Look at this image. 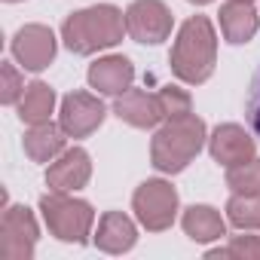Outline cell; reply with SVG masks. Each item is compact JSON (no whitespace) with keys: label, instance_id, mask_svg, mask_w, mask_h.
<instances>
[{"label":"cell","instance_id":"cell-1","mask_svg":"<svg viewBox=\"0 0 260 260\" xmlns=\"http://www.w3.org/2000/svg\"><path fill=\"white\" fill-rule=\"evenodd\" d=\"M172 74L190 86L205 83L214 74L217 61V34L205 16H193L181 25L178 40L172 46Z\"/></svg>","mask_w":260,"mask_h":260},{"label":"cell","instance_id":"cell-2","mask_svg":"<svg viewBox=\"0 0 260 260\" xmlns=\"http://www.w3.org/2000/svg\"><path fill=\"white\" fill-rule=\"evenodd\" d=\"M122 31H125V16L113 4H98L71 13L61 25V40L71 52L92 55L98 49L116 46L122 40Z\"/></svg>","mask_w":260,"mask_h":260},{"label":"cell","instance_id":"cell-3","mask_svg":"<svg viewBox=\"0 0 260 260\" xmlns=\"http://www.w3.org/2000/svg\"><path fill=\"white\" fill-rule=\"evenodd\" d=\"M205 144V122L196 113H184L175 119H166L150 144V159L162 175L184 172Z\"/></svg>","mask_w":260,"mask_h":260},{"label":"cell","instance_id":"cell-4","mask_svg":"<svg viewBox=\"0 0 260 260\" xmlns=\"http://www.w3.org/2000/svg\"><path fill=\"white\" fill-rule=\"evenodd\" d=\"M40 211L43 220L49 226V233L61 242H74V245H86L92 223H95V211L86 199H74L71 193H46L40 199Z\"/></svg>","mask_w":260,"mask_h":260},{"label":"cell","instance_id":"cell-5","mask_svg":"<svg viewBox=\"0 0 260 260\" xmlns=\"http://www.w3.org/2000/svg\"><path fill=\"white\" fill-rule=\"evenodd\" d=\"M132 208H135V217L141 220L144 230L162 233L178 217V190L162 178L144 181L132 196Z\"/></svg>","mask_w":260,"mask_h":260},{"label":"cell","instance_id":"cell-6","mask_svg":"<svg viewBox=\"0 0 260 260\" xmlns=\"http://www.w3.org/2000/svg\"><path fill=\"white\" fill-rule=\"evenodd\" d=\"M37 220L25 205H7L0 217V260H31L37 245Z\"/></svg>","mask_w":260,"mask_h":260},{"label":"cell","instance_id":"cell-7","mask_svg":"<svg viewBox=\"0 0 260 260\" xmlns=\"http://www.w3.org/2000/svg\"><path fill=\"white\" fill-rule=\"evenodd\" d=\"M172 25H175L172 10L162 0H135V4L125 10V34L135 43L156 46V43L169 40Z\"/></svg>","mask_w":260,"mask_h":260},{"label":"cell","instance_id":"cell-8","mask_svg":"<svg viewBox=\"0 0 260 260\" xmlns=\"http://www.w3.org/2000/svg\"><path fill=\"white\" fill-rule=\"evenodd\" d=\"M107 110L101 104V98H95L92 92H71L61 98V110H58V125L64 128L68 138H86L104 122Z\"/></svg>","mask_w":260,"mask_h":260},{"label":"cell","instance_id":"cell-9","mask_svg":"<svg viewBox=\"0 0 260 260\" xmlns=\"http://www.w3.org/2000/svg\"><path fill=\"white\" fill-rule=\"evenodd\" d=\"M13 55L25 71H43L55 58V34L46 25H25L13 37Z\"/></svg>","mask_w":260,"mask_h":260},{"label":"cell","instance_id":"cell-10","mask_svg":"<svg viewBox=\"0 0 260 260\" xmlns=\"http://www.w3.org/2000/svg\"><path fill=\"white\" fill-rule=\"evenodd\" d=\"M89 178H92V159L83 147H68L46 169V184H49V190H58V193H74V190L86 187Z\"/></svg>","mask_w":260,"mask_h":260},{"label":"cell","instance_id":"cell-11","mask_svg":"<svg viewBox=\"0 0 260 260\" xmlns=\"http://www.w3.org/2000/svg\"><path fill=\"white\" fill-rule=\"evenodd\" d=\"M113 113H116L122 122L135 125V128H156V125L166 119L159 92L150 95V92H141V89H128V92L116 95Z\"/></svg>","mask_w":260,"mask_h":260},{"label":"cell","instance_id":"cell-12","mask_svg":"<svg viewBox=\"0 0 260 260\" xmlns=\"http://www.w3.org/2000/svg\"><path fill=\"white\" fill-rule=\"evenodd\" d=\"M208 150H211V159L220 162V166H239V162H248L254 159V138L245 132L242 125L236 122H223L214 128V135L208 138Z\"/></svg>","mask_w":260,"mask_h":260},{"label":"cell","instance_id":"cell-13","mask_svg":"<svg viewBox=\"0 0 260 260\" xmlns=\"http://www.w3.org/2000/svg\"><path fill=\"white\" fill-rule=\"evenodd\" d=\"M135 83V68L125 55H107L98 58L89 68V86L98 89L101 95H122Z\"/></svg>","mask_w":260,"mask_h":260},{"label":"cell","instance_id":"cell-14","mask_svg":"<svg viewBox=\"0 0 260 260\" xmlns=\"http://www.w3.org/2000/svg\"><path fill=\"white\" fill-rule=\"evenodd\" d=\"M138 242V230H135V223L128 220L122 211H107V214H101V220H98V233H95V245L101 248V251H107V254H122V251H128Z\"/></svg>","mask_w":260,"mask_h":260},{"label":"cell","instance_id":"cell-15","mask_svg":"<svg viewBox=\"0 0 260 260\" xmlns=\"http://www.w3.org/2000/svg\"><path fill=\"white\" fill-rule=\"evenodd\" d=\"M64 128L55 125V122H37L25 132V153L34 159V162H52L55 156H61L68 147H64Z\"/></svg>","mask_w":260,"mask_h":260},{"label":"cell","instance_id":"cell-16","mask_svg":"<svg viewBox=\"0 0 260 260\" xmlns=\"http://www.w3.org/2000/svg\"><path fill=\"white\" fill-rule=\"evenodd\" d=\"M257 13L251 4H242V0H226L220 7V31L230 43H248L257 34Z\"/></svg>","mask_w":260,"mask_h":260},{"label":"cell","instance_id":"cell-17","mask_svg":"<svg viewBox=\"0 0 260 260\" xmlns=\"http://www.w3.org/2000/svg\"><path fill=\"white\" fill-rule=\"evenodd\" d=\"M181 223H184V233L193 242H214V239L226 236V223H223L220 211L211 208V205H190L184 211Z\"/></svg>","mask_w":260,"mask_h":260},{"label":"cell","instance_id":"cell-18","mask_svg":"<svg viewBox=\"0 0 260 260\" xmlns=\"http://www.w3.org/2000/svg\"><path fill=\"white\" fill-rule=\"evenodd\" d=\"M52 110H55V89L46 86L43 80H34V83L25 89L22 101H19V119L28 122V125L49 122Z\"/></svg>","mask_w":260,"mask_h":260},{"label":"cell","instance_id":"cell-19","mask_svg":"<svg viewBox=\"0 0 260 260\" xmlns=\"http://www.w3.org/2000/svg\"><path fill=\"white\" fill-rule=\"evenodd\" d=\"M226 217L239 230H260V193H233Z\"/></svg>","mask_w":260,"mask_h":260},{"label":"cell","instance_id":"cell-20","mask_svg":"<svg viewBox=\"0 0 260 260\" xmlns=\"http://www.w3.org/2000/svg\"><path fill=\"white\" fill-rule=\"evenodd\" d=\"M226 187L233 193H260V159H248L226 169Z\"/></svg>","mask_w":260,"mask_h":260},{"label":"cell","instance_id":"cell-21","mask_svg":"<svg viewBox=\"0 0 260 260\" xmlns=\"http://www.w3.org/2000/svg\"><path fill=\"white\" fill-rule=\"evenodd\" d=\"M25 89L28 86H25L22 74L16 71V64H10V61L0 64V101H4V104H19Z\"/></svg>","mask_w":260,"mask_h":260},{"label":"cell","instance_id":"cell-22","mask_svg":"<svg viewBox=\"0 0 260 260\" xmlns=\"http://www.w3.org/2000/svg\"><path fill=\"white\" fill-rule=\"evenodd\" d=\"M159 101H162V110H166V119H175V116H184V113H193V101L184 89L178 86H162L159 89Z\"/></svg>","mask_w":260,"mask_h":260},{"label":"cell","instance_id":"cell-23","mask_svg":"<svg viewBox=\"0 0 260 260\" xmlns=\"http://www.w3.org/2000/svg\"><path fill=\"white\" fill-rule=\"evenodd\" d=\"M226 254L233 260H260V236H233Z\"/></svg>","mask_w":260,"mask_h":260},{"label":"cell","instance_id":"cell-24","mask_svg":"<svg viewBox=\"0 0 260 260\" xmlns=\"http://www.w3.org/2000/svg\"><path fill=\"white\" fill-rule=\"evenodd\" d=\"M248 125L254 128V135L260 138V74L254 77V86H251V95H248Z\"/></svg>","mask_w":260,"mask_h":260},{"label":"cell","instance_id":"cell-25","mask_svg":"<svg viewBox=\"0 0 260 260\" xmlns=\"http://www.w3.org/2000/svg\"><path fill=\"white\" fill-rule=\"evenodd\" d=\"M190 4H199L202 7V4H211V0H190Z\"/></svg>","mask_w":260,"mask_h":260},{"label":"cell","instance_id":"cell-26","mask_svg":"<svg viewBox=\"0 0 260 260\" xmlns=\"http://www.w3.org/2000/svg\"><path fill=\"white\" fill-rule=\"evenodd\" d=\"M242 4H254V0H242Z\"/></svg>","mask_w":260,"mask_h":260},{"label":"cell","instance_id":"cell-27","mask_svg":"<svg viewBox=\"0 0 260 260\" xmlns=\"http://www.w3.org/2000/svg\"><path fill=\"white\" fill-rule=\"evenodd\" d=\"M7 4H19V0H7Z\"/></svg>","mask_w":260,"mask_h":260}]
</instances>
